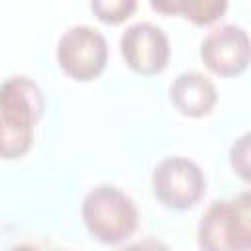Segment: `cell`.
<instances>
[{
  "label": "cell",
  "instance_id": "obj_1",
  "mask_svg": "<svg viewBox=\"0 0 251 251\" xmlns=\"http://www.w3.org/2000/svg\"><path fill=\"white\" fill-rule=\"evenodd\" d=\"M80 218L90 237L114 245L129 239L139 226V210L129 194L114 184H98L86 192Z\"/></svg>",
  "mask_w": 251,
  "mask_h": 251
},
{
  "label": "cell",
  "instance_id": "obj_2",
  "mask_svg": "<svg viewBox=\"0 0 251 251\" xmlns=\"http://www.w3.org/2000/svg\"><path fill=\"white\" fill-rule=\"evenodd\" d=\"M200 251H249L251 247V196L214 200L202 214L196 229Z\"/></svg>",
  "mask_w": 251,
  "mask_h": 251
},
{
  "label": "cell",
  "instance_id": "obj_3",
  "mask_svg": "<svg viewBox=\"0 0 251 251\" xmlns=\"http://www.w3.org/2000/svg\"><path fill=\"white\" fill-rule=\"evenodd\" d=\"M151 188L155 198L165 208L184 212L202 200L206 192V175L192 159L173 155L155 165Z\"/></svg>",
  "mask_w": 251,
  "mask_h": 251
},
{
  "label": "cell",
  "instance_id": "obj_4",
  "mask_svg": "<svg viewBox=\"0 0 251 251\" xmlns=\"http://www.w3.org/2000/svg\"><path fill=\"white\" fill-rule=\"evenodd\" d=\"M110 49L106 37L90 25H73L57 41V63L61 71L76 80L98 78L108 65Z\"/></svg>",
  "mask_w": 251,
  "mask_h": 251
},
{
  "label": "cell",
  "instance_id": "obj_5",
  "mask_svg": "<svg viewBox=\"0 0 251 251\" xmlns=\"http://www.w3.org/2000/svg\"><path fill=\"white\" fill-rule=\"evenodd\" d=\"M120 53L135 75L153 76L167 69L171 59V43L159 25L151 22H137L122 31Z\"/></svg>",
  "mask_w": 251,
  "mask_h": 251
},
{
  "label": "cell",
  "instance_id": "obj_6",
  "mask_svg": "<svg viewBox=\"0 0 251 251\" xmlns=\"http://www.w3.org/2000/svg\"><path fill=\"white\" fill-rule=\"evenodd\" d=\"M249 35L237 24H222L208 31L200 43L204 67L224 78L239 76L249 67Z\"/></svg>",
  "mask_w": 251,
  "mask_h": 251
},
{
  "label": "cell",
  "instance_id": "obj_7",
  "mask_svg": "<svg viewBox=\"0 0 251 251\" xmlns=\"http://www.w3.org/2000/svg\"><path fill=\"white\" fill-rule=\"evenodd\" d=\"M45 112V96L39 84L25 76L14 75L0 84V120L22 129L33 131Z\"/></svg>",
  "mask_w": 251,
  "mask_h": 251
},
{
  "label": "cell",
  "instance_id": "obj_8",
  "mask_svg": "<svg viewBox=\"0 0 251 251\" xmlns=\"http://www.w3.org/2000/svg\"><path fill=\"white\" fill-rule=\"evenodd\" d=\"M169 100L178 114L198 120L212 114L218 104V90L212 78L200 71H184L169 86Z\"/></svg>",
  "mask_w": 251,
  "mask_h": 251
},
{
  "label": "cell",
  "instance_id": "obj_9",
  "mask_svg": "<svg viewBox=\"0 0 251 251\" xmlns=\"http://www.w3.org/2000/svg\"><path fill=\"white\" fill-rule=\"evenodd\" d=\"M149 6L161 14L180 16L194 25H210L227 10L226 0H151Z\"/></svg>",
  "mask_w": 251,
  "mask_h": 251
},
{
  "label": "cell",
  "instance_id": "obj_10",
  "mask_svg": "<svg viewBox=\"0 0 251 251\" xmlns=\"http://www.w3.org/2000/svg\"><path fill=\"white\" fill-rule=\"evenodd\" d=\"M33 145V131L14 127L0 120V159L16 161L22 159Z\"/></svg>",
  "mask_w": 251,
  "mask_h": 251
},
{
  "label": "cell",
  "instance_id": "obj_11",
  "mask_svg": "<svg viewBox=\"0 0 251 251\" xmlns=\"http://www.w3.org/2000/svg\"><path fill=\"white\" fill-rule=\"evenodd\" d=\"M137 8L135 0H94L90 2L92 14L108 25H118L126 22Z\"/></svg>",
  "mask_w": 251,
  "mask_h": 251
},
{
  "label": "cell",
  "instance_id": "obj_12",
  "mask_svg": "<svg viewBox=\"0 0 251 251\" xmlns=\"http://www.w3.org/2000/svg\"><path fill=\"white\" fill-rule=\"evenodd\" d=\"M249 133H243L229 149V165L233 173L245 182L249 180Z\"/></svg>",
  "mask_w": 251,
  "mask_h": 251
},
{
  "label": "cell",
  "instance_id": "obj_13",
  "mask_svg": "<svg viewBox=\"0 0 251 251\" xmlns=\"http://www.w3.org/2000/svg\"><path fill=\"white\" fill-rule=\"evenodd\" d=\"M120 251H171V247L167 243H163L161 239H155V237H145L141 241H135Z\"/></svg>",
  "mask_w": 251,
  "mask_h": 251
},
{
  "label": "cell",
  "instance_id": "obj_14",
  "mask_svg": "<svg viewBox=\"0 0 251 251\" xmlns=\"http://www.w3.org/2000/svg\"><path fill=\"white\" fill-rule=\"evenodd\" d=\"M8 251H39V249L33 247V245H14V247H10Z\"/></svg>",
  "mask_w": 251,
  "mask_h": 251
}]
</instances>
